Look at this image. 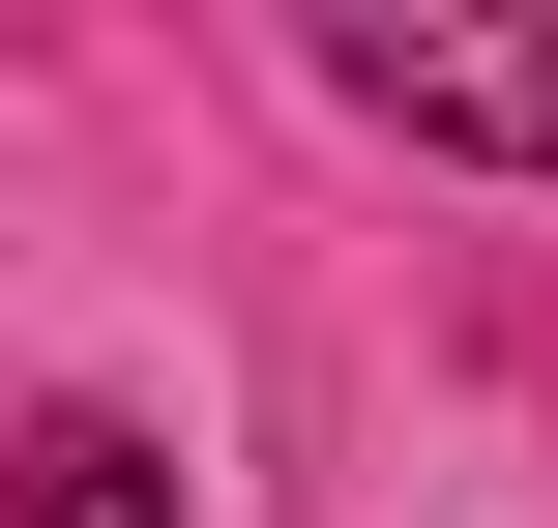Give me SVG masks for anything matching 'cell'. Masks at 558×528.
Segmentation results:
<instances>
[{
	"instance_id": "obj_1",
	"label": "cell",
	"mask_w": 558,
	"mask_h": 528,
	"mask_svg": "<svg viewBox=\"0 0 558 528\" xmlns=\"http://www.w3.org/2000/svg\"><path fill=\"white\" fill-rule=\"evenodd\" d=\"M324 88H353L383 147H500V176H558V0H324Z\"/></svg>"
},
{
	"instance_id": "obj_2",
	"label": "cell",
	"mask_w": 558,
	"mask_h": 528,
	"mask_svg": "<svg viewBox=\"0 0 558 528\" xmlns=\"http://www.w3.org/2000/svg\"><path fill=\"white\" fill-rule=\"evenodd\" d=\"M0 528H177V441L147 412H29L0 441Z\"/></svg>"
}]
</instances>
